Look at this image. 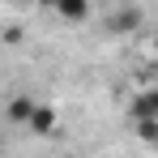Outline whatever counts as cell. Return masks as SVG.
<instances>
[{"label": "cell", "mask_w": 158, "mask_h": 158, "mask_svg": "<svg viewBox=\"0 0 158 158\" xmlns=\"http://www.w3.org/2000/svg\"><path fill=\"white\" fill-rule=\"evenodd\" d=\"M132 120L137 124H158V90H141L132 98Z\"/></svg>", "instance_id": "6da1fadb"}, {"label": "cell", "mask_w": 158, "mask_h": 158, "mask_svg": "<svg viewBox=\"0 0 158 158\" xmlns=\"http://www.w3.org/2000/svg\"><path fill=\"white\" fill-rule=\"evenodd\" d=\"M52 120H56V115L47 111V107H34V103H30V124H34L39 132H52Z\"/></svg>", "instance_id": "3957f363"}, {"label": "cell", "mask_w": 158, "mask_h": 158, "mask_svg": "<svg viewBox=\"0 0 158 158\" xmlns=\"http://www.w3.org/2000/svg\"><path fill=\"white\" fill-rule=\"evenodd\" d=\"M154 52H158V39H154Z\"/></svg>", "instance_id": "5b68a950"}, {"label": "cell", "mask_w": 158, "mask_h": 158, "mask_svg": "<svg viewBox=\"0 0 158 158\" xmlns=\"http://www.w3.org/2000/svg\"><path fill=\"white\" fill-rule=\"evenodd\" d=\"M56 13H60L64 22H85V13H90V0H60V4H56Z\"/></svg>", "instance_id": "7a4b0ae2"}, {"label": "cell", "mask_w": 158, "mask_h": 158, "mask_svg": "<svg viewBox=\"0 0 158 158\" xmlns=\"http://www.w3.org/2000/svg\"><path fill=\"white\" fill-rule=\"evenodd\" d=\"M39 4H47V9H56V4H60V0H39Z\"/></svg>", "instance_id": "277c9868"}]
</instances>
